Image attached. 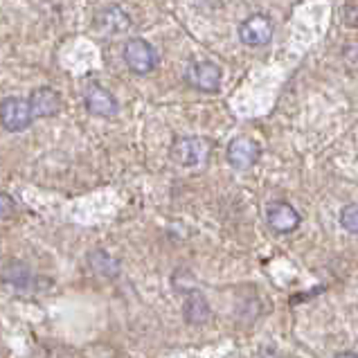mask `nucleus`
I'll list each match as a JSON object with an SVG mask.
<instances>
[{
	"instance_id": "2eb2a0df",
	"label": "nucleus",
	"mask_w": 358,
	"mask_h": 358,
	"mask_svg": "<svg viewBox=\"0 0 358 358\" xmlns=\"http://www.w3.org/2000/svg\"><path fill=\"white\" fill-rule=\"evenodd\" d=\"M14 210H16V203H14V199L9 196V194L0 192V221L12 217Z\"/></svg>"
},
{
	"instance_id": "7ed1b4c3",
	"label": "nucleus",
	"mask_w": 358,
	"mask_h": 358,
	"mask_svg": "<svg viewBox=\"0 0 358 358\" xmlns=\"http://www.w3.org/2000/svg\"><path fill=\"white\" fill-rule=\"evenodd\" d=\"M212 145L206 138H178L171 145V160H176L182 167H199L210 158Z\"/></svg>"
},
{
	"instance_id": "dca6fc26",
	"label": "nucleus",
	"mask_w": 358,
	"mask_h": 358,
	"mask_svg": "<svg viewBox=\"0 0 358 358\" xmlns=\"http://www.w3.org/2000/svg\"><path fill=\"white\" fill-rule=\"evenodd\" d=\"M336 358H358V354H354V352H343V354H338Z\"/></svg>"
},
{
	"instance_id": "423d86ee",
	"label": "nucleus",
	"mask_w": 358,
	"mask_h": 358,
	"mask_svg": "<svg viewBox=\"0 0 358 358\" xmlns=\"http://www.w3.org/2000/svg\"><path fill=\"white\" fill-rule=\"evenodd\" d=\"M187 81L201 93H217L221 84V68L212 61H196L187 68Z\"/></svg>"
},
{
	"instance_id": "9b49d317",
	"label": "nucleus",
	"mask_w": 358,
	"mask_h": 358,
	"mask_svg": "<svg viewBox=\"0 0 358 358\" xmlns=\"http://www.w3.org/2000/svg\"><path fill=\"white\" fill-rule=\"evenodd\" d=\"M3 282L14 289H29L32 284V271L23 262H9L3 268Z\"/></svg>"
},
{
	"instance_id": "f03ea898",
	"label": "nucleus",
	"mask_w": 358,
	"mask_h": 358,
	"mask_svg": "<svg viewBox=\"0 0 358 358\" xmlns=\"http://www.w3.org/2000/svg\"><path fill=\"white\" fill-rule=\"evenodd\" d=\"M34 122L32 108L29 101L23 97H5L0 101V124L5 127L9 133H20L29 129V124Z\"/></svg>"
},
{
	"instance_id": "f8f14e48",
	"label": "nucleus",
	"mask_w": 358,
	"mask_h": 358,
	"mask_svg": "<svg viewBox=\"0 0 358 358\" xmlns=\"http://www.w3.org/2000/svg\"><path fill=\"white\" fill-rule=\"evenodd\" d=\"M88 264L97 275H104V278H115L120 273V262L110 257L106 250H93L88 255Z\"/></svg>"
},
{
	"instance_id": "f257e3e1",
	"label": "nucleus",
	"mask_w": 358,
	"mask_h": 358,
	"mask_svg": "<svg viewBox=\"0 0 358 358\" xmlns=\"http://www.w3.org/2000/svg\"><path fill=\"white\" fill-rule=\"evenodd\" d=\"M122 57H124V64L129 66L131 73L136 75H149L158 64V55L156 48H153L149 41L145 38H129L122 50Z\"/></svg>"
},
{
	"instance_id": "ddd939ff",
	"label": "nucleus",
	"mask_w": 358,
	"mask_h": 358,
	"mask_svg": "<svg viewBox=\"0 0 358 358\" xmlns=\"http://www.w3.org/2000/svg\"><path fill=\"white\" fill-rule=\"evenodd\" d=\"M210 318V306L201 293H192L185 302V320L192 324H203Z\"/></svg>"
},
{
	"instance_id": "9d476101",
	"label": "nucleus",
	"mask_w": 358,
	"mask_h": 358,
	"mask_svg": "<svg viewBox=\"0 0 358 358\" xmlns=\"http://www.w3.org/2000/svg\"><path fill=\"white\" fill-rule=\"evenodd\" d=\"M266 219H268V226L280 234H289L293 230H298V226H300L298 210L284 201L271 203L268 210H266Z\"/></svg>"
},
{
	"instance_id": "0eeeda50",
	"label": "nucleus",
	"mask_w": 358,
	"mask_h": 358,
	"mask_svg": "<svg viewBox=\"0 0 358 358\" xmlns=\"http://www.w3.org/2000/svg\"><path fill=\"white\" fill-rule=\"evenodd\" d=\"M29 108H32V115L34 120H45V117H55L61 113V108H64V99L57 93L55 88L50 86H41V88H34L32 95H29Z\"/></svg>"
},
{
	"instance_id": "39448f33",
	"label": "nucleus",
	"mask_w": 358,
	"mask_h": 358,
	"mask_svg": "<svg viewBox=\"0 0 358 358\" xmlns=\"http://www.w3.org/2000/svg\"><path fill=\"white\" fill-rule=\"evenodd\" d=\"M84 104L88 108V113H93L97 117H115L120 110L115 95L99 84H90L84 90Z\"/></svg>"
},
{
	"instance_id": "1a4fd4ad",
	"label": "nucleus",
	"mask_w": 358,
	"mask_h": 358,
	"mask_svg": "<svg viewBox=\"0 0 358 358\" xmlns=\"http://www.w3.org/2000/svg\"><path fill=\"white\" fill-rule=\"evenodd\" d=\"M262 149L252 138H234L228 145V162L234 169H250L259 160Z\"/></svg>"
},
{
	"instance_id": "6e6552de",
	"label": "nucleus",
	"mask_w": 358,
	"mask_h": 358,
	"mask_svg": "<svg viewBox=\"0 0 358 358\" xmlns=\"http://www.w3.org/2000/svg\"><path fill=\"white\" fill-rule=\"evenodd\" d=\"M129 27H131V18L124 9L117 5H108L104 9H99L95 16V29L99 34L120 36V34L129 32Z\"/></svg>"
},
{
	"instance_id": "4468645a",
	"label": "nucleus",
	"mask_w": 358,
	"mask_h": 358,
	"mask_svg": "<svg viewBox=\"0 0 358 358\" xmlns=\"http://www.w3.org/2000/svg\"><path fill=\"white\" fill-rule=\"evenodd\" d=\"M341 226L347 232L358 234V203H350V206L343 208V212H341Z\"/></svg>"
},
{
	"instance_id": "20e7f679",
	"label": "nucleus",
	"mask_w": 358,
	"mask_h": 358,
	"mask_svg": "<svg viewBox=\"0 0 358 358\" xmlns=\"http://www.w3.org/2000/svg\"><path fill=\"white\" fill-rule=\"evenodd\" d=\"M239 38L243 45L250 48H262L266 43H271L273 38V23L268 16L264 14H252L239 25Z\"/></svg>"
}]
</instances>
